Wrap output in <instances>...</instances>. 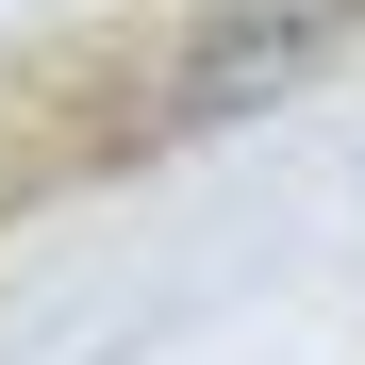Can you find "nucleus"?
<instances>
[{"label":"nucleus","instance_id":"nucleus-1","mask_svg":"<svg viewBox=\"0 0 365 365\" xmlns=\"http://www.w3.org/2000/svg\"><path fill=\"white\" fill-rule=\"evenodd\" d=\"M349 34V0H216V34H200V67L166 83V133H232V116H266L316 50Z\"/></svg>","mask_w":365,"mask_h":365}]
</instances>
